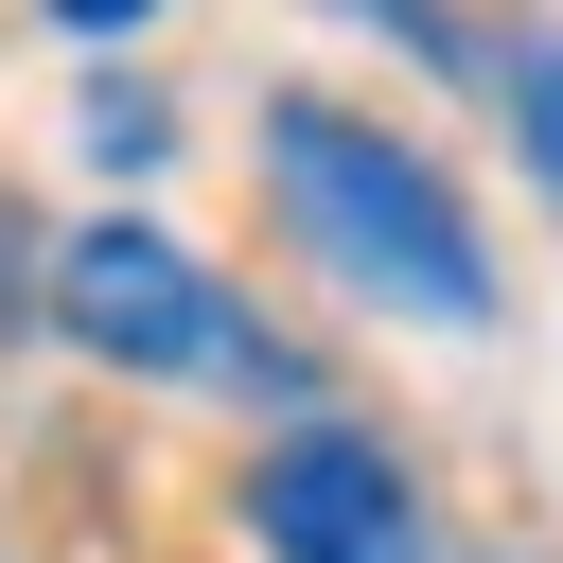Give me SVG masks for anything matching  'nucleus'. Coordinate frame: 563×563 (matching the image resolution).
<instances>
[{
	"instance_id": "0eeeda50",
	"label": "nucleus",
	"mask_w": 563,
	"mask_h": 563,
	"mask_svg": "<svg viewBox=\"0 0 563 563\" xmlns=\"http://www.w3.org/2000/svg\"><path fill=\"white\" fill-rule=\"evenodd\" d=\"M35 18H53V35H88V53H106V35H141V18H158V0H35Z\"/></svg>"
},
{
	"instance_id": "39448f33",
	"label": "nucleus",
	"mask_w": 563,
	"mask_h": 563,
	"mask_svg": "<svg viewBox=\"0 0 563 563\" xmlns=\"http://www.w3.org/2000/svg\"><path fill=\"white\" fill-rule=\"evenodd\" d=\"M317 18H352V35H387V53H422V70H457V18H440V0H317Z\"/></svg>"
},
{
	"instance_id": "f03ea898",
	"label": "nucleus",
	"mask_w": 563,
	"mask_h": 563,
	"mask_svg": "<svg viewBox=\"0 0 563 563\" xmlns=\"http://www.w3.org/2000/svg\"><path fill=\"white\" fill-rule=\"evenodd\" d=\"M53 317H70V352L158 369V387H282V352L229 317V282L176 229H70L53 246Z\"/></svg>"
},
{
	"instance_id": "f257e3e1",
	"label": "nucleus",
	"mask_w": 563,
	"mask_h": 563,
	"mask_svg": "<svg viewBox=\"0 0 563 563\" xmlns=\"http://www.w3.org/2000/svg\"><path fill=\"white\" fill-rule=\"evenodd\" d=\"M264 194H282V229L317 246V282H352L369 317L493 334V246H475L457 176H440L405 123H369V106H334V88H264Z\"/></svg>"
},
{
	"instance_id": "423d86ee",
	"label": "nucleus",
	"mask_w": 563,
	"mask_h": 563,
	"mask_svg": "<svg viewBox=\"0 0 563 563\" xmlns=\"http://www.w3.org/2000/svg\"><path fill=\"white\" fill-rule=\"evenodd\" d=\"M88 158H106V176H141V158H158V106H141V88H106V106H88Z\"/></svg>"
},
{
	"instance_id": "20e7f679",
	"label": "nucleus",
	"mask_w": 563,
	"mask_h": 563,
	"mask_svg": "<svg viewBox=\"0 0 563 563\" xmlns=\"http://www.w3.org/2000/svg\"><path fill=\"white\" fill-rule=\"evenodd\" d=\"M493 88H510V141H528V176H563V35H528Z\"/></svg>"
},
{
	"instance_id": "7ed1b4c3",
	"label": "nucleus",
	"mask_w": 563,
	"mask_h": 563,
	"mask_svg": "<svg viewBox=\"0 0 563 563\" xmlns=\"http://www.w3.org/2000/svg\"><path fill=\"white\" fill-rule=\"evenodd\" d=\"M246 545L264 563H422V493L387 475V440H352L334 405H299L246 457Z\"/></svg>"
}]
</instances>
